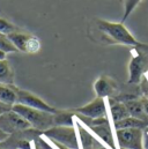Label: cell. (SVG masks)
Here are the masks:
<instances>
[{"instance_id":"cell-1","label":"cell","mask_w":148,"mask_h":149,"mask_svg":"<svg viewBox=\"0 0 148 149\" xmlns=\"http://www.w3.org/2000/svg\"><path fill=\"white\" fill-rule=\"evenodd\" d=\"M12 109L20 113L31 125V127L36 130L45 132L54 125V113L34 109L20 103H15L14 105H12Z\"/></svg>"},{"instance_id":"cell-2","label":"cell","mask_w":148,"mask_h":149,"mask_svg":"<svg viewBox=\"0 0 148 149\" xmlns=\"http://www.w3.org/2000/svg\"><path fill=\"white\" fill-rule=\"evenodd\" d=\"M97 27L103 34H105L116 43L124 45H138L137 39L131 35V33L124 27L123 23H114L104 20H98Z\"/></svg>"},{"instance_id":"cell-3","label":"cell","mask_w":148,"mask_h":149,"mask_svg":"<svg viewBox=\"0 0 148 149\" xmlns=\"http://www.w3.org/2000/svg\"><path fill=\"white\" fill-rule=\"evenodd\" d=\"M47 136L56 143L63 145L71 149H79V140L73 126H52L44 132Z\"/></svg>"},{"instance_id":"cell-4","label":"cell","mask_w":148,"mask_h":149,"mask_svg":"<svg viewBox=\"0 0 148 149\" xmlns=\"http://www.w3.org/2000/svg\"><path fill=\"white\" fill-rule=\"evenodd\" d=\"M117 141L120 148L144 149V130L142 128H123L116 130Z\"/></svg>"},{"instance_id":"cell-5","label":"cell","mask_w":148,"mask_h":149,"mask_svg":"<svg viewBox=\"0 0 148 149\" xmlns=\"http://www.w3.org/2000/svg\"><path fill=\"white\" fill-rule=\"evenodd\" d=\"M0 127L8 134H12L14 132L30 130L31 125L20 113L10 109L0 114Z\"/></svg>"},{"instance_id":"cell-6","label":"cell","mask_w":148,"mask_h":149,"mask_svg":"<svg viewBox=\"0 0 148 149\" xmlns=\"http://www.w3.org/2000/svg\"><path fill=\"white\" fill-rule=\"evenodd\" d=\"M8 37L15 45L17 51L33 54V53H37L40 49V40L31 34L20 33L16 30L8 34Z\"/></svg>"},{"instance_id":"cell-7","label":"cell","mask_w":148,"mask_h":149,"mask_svg":"<svg viewBox=\"0 0 148 149\" xmlns=\"http://www.w3.org/2000/svg\"><path fill=\"white\" fill-rule=\"evenodd\" d=\"M14 88H15V91H16V103H20V104H23V105H27V107H30V108H34V109H38V110L51 112V113L57 112V110L54 108H52L51 105L45 103L43 100L37 97L36 95H34L29 91L19 89L16 87H14Z\"/></svg>"},{"instance_id":"cell-8","label":"cell","mask_w":148,"mask_h":149,"mask_svg":"<svg viewBox=\"0 0 148 149\" xmlns=\"http://www.w3.org/2000/svg\"><path fill=\"white\" fill-rule=\"evenodd\" d=\"M75 112H77L79 114L87 117L89 119H96V118H102L105 117L107 114V107H105V102L103 97H96L94 101H91L90 103L75 109Z\"/></svg>"},{"instance_id":"cell-9","label":"cell","mask_w":148,"mask_h":149,"mask_svg":"<svg viewBox=\"0 0 148 149\" xmlns=\"http://www.w3.org/2000/svg\"><path fill=\"white\" fill-rule=\"evenodd\" d=\"M89 127L102 141H104L109 147H111V149H116L114 139H113L112 132L110 130L109 123H104V124H100V125H91Z\"/></svg>"},{"instance_id":"cell-10","label":"cell","mask_w":148,"mask_h":149,"mask_svg":"<svg viewBox=\"0 0 148 149\" xmlns=\"http://www.w3.org/2000/svg\"><path fill=\"white\" fill-rule=\"evenodd\" d=\"M94 89L95 93L97 95V97H108L113 94L114 91V86L112 83V81H110L108 77L101 76L100 79L96 80L95 84H94Z\"/></svg>"},{"instance_id":"cell-11","label":"cell","mask_w":148,"mask_h":149,"mask_svg":"<svg viewBox=\"0 0 148 149\" xmlns=\"http://www.w3.org/2000/svg\"><path fill=\"white\" fill-rule=\"evenodd\" d=\"M145 64L142 56H137L132 59L130 64V83H135L140 80V76L142 74Z\"/></svg>"},{"instance_id":"cell-12","label":"cell","mask_w":148,"mask_h":149,"mask_svg":"<svg viewBox=\"0 0 148 149\" xmlns=\"http://www.w3.org/2000/svg\"><path fill=\"white\" fill-rule=\"evenodd\" d=\"M0 102L10 107L16 103V91L13 84H5L0 82Z\"/></svg>"},{"instance_id":"cell-13","label":"cell","mask_w":148,"mask_h":149,"mask_svg":"<svg viewBox=\"0 0 148 149\" xmlns=\"http://www.w3.org/2000/svg\"><path fill=\"white\" fill-rule=\"evenodd\" d=\"M113 126L116 130H123V128H142L144 130L146 127V123L142 119L130 116L125 119H121L119 121L113 123Z\"/></svg>"},{"instance_id":"cell-14","label":"cell","mask_w":148,"mask_h":149,"mask_svg":"<svg viewBox=\"0 0 148 149\" xmlns=\"http://www.w3.org/2000/svg\"><path fill=\"white\" fill-rule=\"evenodd\" d=\"M110 112L113 123L119 121V120L125 119V118L131 116L130 112H128L127 107H126V104L119 103V102H112V101H110Z\"/></svg>"},{"instance_id":"cell-15","label":"cell","mask_w":148,"mask_h":149,"mask_svg":"<svg viewBox=\"0 0 148 149\" xmlns=\"http://www.w3.org/2000/svg\"><path fill=\"white\" fill-rule=\"evenodd\" d=\"M0 82L5 84L14 83V73L12 66L6 59L0 60Z\"/></svg>"},{"instance_id":"cell-16","label":"cell","mask_w":148,"mask_h":149,"mask_svg":"<svg viewBox=\"0 0 148 149\" xmlns=\"http://www.w3.org/2000/svg\"><path fill=\"white\" fill-rule=\"evenodd\" d=\"M128 112L131 116L135 117V118H139V119H145L147 113L145 111V107H144V103L140 102V101H130L127 103H125Z\"/></svg>"},{"instance_id":"cell-17","label":"cell","mask_w":148,"mask_h":149,"mask_svg":"<svg viewBox=\"0 0 148 149\" xmlns=\"http://www.w3.org/2000/svg\"><path fill=\"white\" fill-rule=\"evenodd\" d=\"M79 133H80V140L82 142L83 149H93L94 146L96 145L93 135L90 133H88L82 126H79Z\"/></svg>"},{"instance_id":"cell-18","label":"cell","mask_w":148,"mask_h":149,"mask_svg":"<svg viewBox=\"0 0 148 149\" xmlns=\"http://www.w3.org/2000/svg\"><path fill=\"white\" fill-rule=\"evenodd\" d=\"M54 125L57 126H73L72 114L70 112H56L54 113Z\"/></svg>"},{"instance_id":"cell-19","label":"cell","mask_w":148,"mask_h":149,"mask_svg":"<svg viewBox=\"0 0 148 149\" xmlns=\"http://www.w3.org/2000/svg\"><path fill=\"white\" fill-rule=\"evenodd\" d=\"M0 50L5 51L6 53H10V52H16L17 51L15 45L9 39L8 35H6L3 33H0Z\"/></svg>"},{"instance_id":"cell-20","label":"cell","mask_w":148,"mask_h":149,"mask_svg":"<svg viewBox=\"0 0 148 149\" xmlns=\"http://www.w3.org/2000/svg\"><path fill=\"white\" fill-rule=\"evenodd\" d=\"M141 0H124V16L121 20V23L132 14V12L137 8V6L140 3Z\"/></svg>"},{"instance_id":"cell-21","label":"cell","mask_w":148,"mask_h":149,"mask_svg":"<svg viewBox=\"0 0 148 149\" xmlns=\"http://www.w3.org/2000/svg\"><path fill=\"white\" fill-rule=\"evenodd\" d=\"M13 31H16V27L14 24H12L10 22L6 21L5 19H0V33L8 35Z\"/></svg>"},{"instance_id":"cell-22","label":"cell","mask_w":148,"mask_h":149,"mask_svg":"<svg viewBox=\"0 0 148 149\" xmlns=\"http://www.w3.org/2000/svg\"><path fill=\"white\" fill-rule=\"evenodd\" d=\"M19 149H31V145L28 140H20L17 143Z\"/></svg>"},{"instance_id":"cell-23","label":"cell","mask_w":148,"mask_h":149,"mask_svg":"<svg viewBox=\"0 0 148 149\" xmlns=\"http://www.w3.org/2000/svg\"><path fill=\"white\" fill-rule=\"evenodd\" d=\"M144 149H148V126L144 128V140H142Z\"/></svg>"},{"instance_id":"cell-24","label":"cell","mask_w":148,"mask_h":149,"mask_svg":"<svg viewBox=\"0 0 148 149\" xmlns=\"http://www.w3.org/2000/svg\"><path fill=\"white\" fill-rule=\"evenodd\" d=\"M10 109H12V107H10V105H7V104H5V103L0 102V114H2L3 112L8 111V110H10Z\"/></svg>"},{"instance_id":"cell-25","label":"cell","mask_w":148,"mask_h":149,"mask_svg":"<svg viewBox=\"0 0 148 149\" xmlns=\"http://www.w3.org/2000/svg\"><path fill=\"white\" fill-rule=\"evenodd\" d=\"M8 136H9V134H8L7 132H5V131L0 127V142H2V141H5V140H7V139H8Z\"/></svg>"},{"instance_id":"cell-26","label":"cell","mask_w":148,"mask_h":149,"mask_svg":"<svg viewBox=\"0 0 148 149\" xmlns=\"http://www.w3.org/2000/svg\"><path fill=\"white\" fill-rule=\"evenodd\" d=\"M142 103H144V107H145V111H146V113H147L148 116V98H145L142 101Z\"/></svg>"},{"instance_id":"cell-27","label":"cell","mask_w":148,"mask_h":149,"mask_svg":"<svg viewBox=\"0 0 148 149\" xmlns=\"http://www.w3.org/2000/svg\"><path fill=\"white\" fill-rule=\"evenodd\" d=\"M6 56H7V53H6L5 51L0 50V60H3V59H6Z\"/></svg>"},{"instance_id":"cell-28","label":"cell","mask_w":148,"mask_h":149,"mask_svg":"<svg viewBox=\"0 0 148 149\" xmlns=\"http://www.w3.org/2000/svg\"><path fill=\"white\" fill-rule=\"evenodd\" d=\"M54 143V146L57 147L58 149H71V148H68V147H65V146H63V145H59V143H56V142H53Z\"/></svg>"},{"instance_id":"cell-29","label":"cell","mask_w":148,"mask_h":149,"mask_svg":"<svg viewBox=\"0 0 148 149\" xmlns=\"http://www.w3.org/2000/svg\"><path fill=\"white\" fill-rule=\"evenodd\" d=\"M93 149H108V148H105V147H103V146H101V145H97V143H96V146H95Z\"/></svg>"},{"instance_id":"cell-30","label":"cell","mask_w":148,"mask_h":149,"mask_svg":"<svg viewBox=\"0 0 148 149\" xmlns=\"http://www.w3.org/2000/svg\"><path fill=\"white\" fill-rule=\"evenodd\" d=\"M120 149H126V148H120Z\"/></svg>"}]
</instances>
